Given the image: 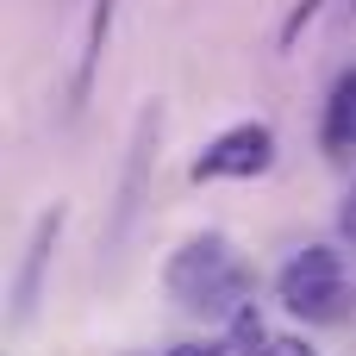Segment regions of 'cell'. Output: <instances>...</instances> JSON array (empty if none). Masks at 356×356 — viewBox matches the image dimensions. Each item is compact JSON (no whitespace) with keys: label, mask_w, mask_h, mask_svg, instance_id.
<instances>
[{"label":"cell","mask_w":356,"mask_h":356,"mask_svg":"<svg viewBox=\"0 0 356 356\" xmlns=\"http://www.w3.org/2000/svg\"><path fill=\"white\" fill-rule=\"evenodd\" d=\"M319 6H325V0H294L288 19H282V44H300V31H307V19H313Z\"/></svg>","instance_id":"cell-8"},{"label":"cell","mask_w":356,"mask_h":356,"mask_svg":"<svg viewBox=\"0 0 356 356\" xmlns=\"http://www.w3.org/2000/svg\"><path fill=\"white\" fill-rule=\"evenodd\" d=\"M163 356H238V344L232 338H219V344H175V350H163Z\"/></svg>","instance_id":"cell-10"},{"label":"cell","mask_w":356,"mask_h":356,"mask_svg":"<svg viewBox=\"0 0 356 356\" xmlns=\"http://www.w3.org/2000/svg\"><path fill=\"white\" fill-rule=\"evenodd\" d=\"M156 144H163V100H144L138 119H131V144H125V169H119V188H113V213H106V225H100V250H106V257L131 238V225H138V213H144L150 169H156Z\"/></svg>","instance_id":"cell-2"},{"label":"cell","mask_w":356,"mask_h":356,"mask_svg":"<svg viewBox=\"0 0 356 356\" xmlns=\"http://www.w3.org/2000/svg\"><path fill=\"white\" fill-rule=\"evenodd\" d=\"M319 150L332 163H356V63L332 81L325 94V119H319Z\"/></svg>","instance_id":"cell-7"},{"label":"cell","mask_w":356,"mask_h":356,"mask_svg":"<svg viewBox=\"0 0 356 356\" xmlns=\"http://www.w3.org/2000/svg\"><path fill=\"white\" fill-rule=\"evenodd\" d=\"M63 207H50V213H38V225H31V238H25V257H19V275H13V325H25L31 313H38V300H44V269H50V257H56V238H63Z\"/></svg>","instance_id":"cell-5"},{"label":"cell","mask_w":356,"mask_h":356,"mask_svg":"<svg viewBox=\"0 0 356 356\" xmlns=\"http://www.w3.org/2000/svg\"><path fill=\"white\" fill-rule=\"evenodd\" d=\"M275 169V125L263 119H244V125H225L194 163H188V181H257Z\"/></svg>","instance_id":"cell-4"},{"label":"cell","mask_w":356,"mask_h":356,"mask_svg":"<svg viewBox=\"0 0 356 356\" xmlns=\"http://www.w3.org/2000/svg\"><path fill=\"white\" fill-rule=\"evenodd\" d=\"M163 282H169V294H175L188 313H244V307H250L244 294L257 288L250 263H244V257H238L219 232L188 238V244L169 257Z\"/></svg>","instance_id":"cell-1"},{"label":"cell","mask_w":356,"mask_h":356,"mask_svg":"<svg viewBox=\"0 0 356 356\" xmlns=\"http://www.w3.org/2000/svg\"><path fill=\"white\" fill-rule=\"evenodd\" d=\"M257 356H319V350H313L307 338H275V332H269V344H263Z\"/></svg>","instance_id":"cell-9"},{"label":"cell","mask_w":356,"mask_h":356,"mask_svg":"<svg viewBox=\"0 0 356 356\" xmlns=\"http://www.w3.org/2000/svg\"><path fill=\"white\" fill-rule=\"evenodd\" d=\"M338 225H344V232H350V238H356V188H350V194H344V207H338Z\"/></svg>","instance_id":"cell-11"},{"label":"cell","mask_w":356,"mask_h":356,"mask_svg":"<svg viewBox=\"0 0 356 356\" xmlns=\"http://www.w3.org/2000/svg\"><path fill=\"white\" fill-rule=\"evenodd\" d=\"M275 294L288 313L300 319H338L344 313V257L332 244H307L282 275H275Z\"/></svg>","instance_id":"cell-3"},{"label":"cell","mask_w":356,"mask_h":356,"mask_svg":"<svg viewBox=\"0 0 356 356\" xmlns=\"http://www.w3.org/2000/svg\"><path fill=\"white\" fill-rule=\"evenodd\" d=\"M113 13H119V0H94V6H88L81 50H75V75H69V100H63V113H69V119H81V106H88V94H94V75H100L106 38H113Z\"/></svg>","instance_id":"cell-6"}]
</instances>
